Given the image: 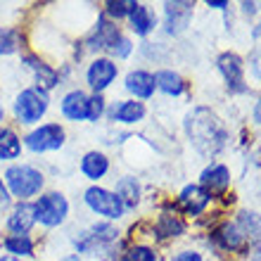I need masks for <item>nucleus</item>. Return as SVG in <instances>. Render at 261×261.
<instances>
[{"label": "nucleus", "instance_id": "1", "mask_svg": "<svg viewBox=\"0 0 261 261\" xmlns=\"http://www.w3.org/2000/svg\"><path fill=\"white\" fill-rule=\"evenodd\" d=\"M186 130L195 150L204 157L219 154L228 140V133L221 124V119L209 107H195L186 119Z\"/></svg>", "mask_w": 261, "mask_h": 261}, {"label": "nucleus", "instance_id": "2", "mask_svg": "<svg viewBox=\"0 0 261 261\" xmlns=\"http://www.w3.org/2000/svg\"><path fill=\"white\" fill-rule=\"evenodd\" d=\"M43 173L29 164H12L5 171V186L10 195L19 197V202H27L43 190Z\"/></svg>", "mask_w": 261, "mask_h": 261}, {"label": "nucleus", "instance_id": "3", "mask_svg": "<svg viewBox=\"0 0 261 261\" xmlns=\"http://www.w3.org/2000/svg\"><path fill=\"white\" fill-rule=\"evenodd\" d=\"M45 112H48V93L41 88L21 90L14 100V114L19 119V124H36L43 119Z\"/></svg>", "mask_w": 261, "mask_h": 261}, {"label": "nucleus", "instance_id": "4", "mask_svg": "<svg viewBox=\"0 0 261 261\" xmlns=\"http://www.w3.org/2000/svg\"><path fill=\"white\" fill-rule=\"evenodd\" d=\"M34 212L36 221L45 228H55L60 226L69 214V202L62 193H48L34 202Z\"/></svg>", "mask_w": 261, "mask_h": 261}, {"label": "nucleus", "instance_id": "5", "mask_svg": "<svg viewBox=\"0 0 261 261\" xmlns=\"http://www.w3.org/2000/svg\"><path fill=\"white\" fill-rule=\"evenodd\" d=\"M86 204L90 206V212L100 214V216H105V219H121L124 216V204H121V199L117 197V193H112V190H105V188H88L86 190Z\"/></svg>", "mask_w": 261, "mask_h": 261}, {"label": "nucleus", "instance_id": "6", "mask_svg": "<svg viewBox=\"0 0 261 261\" xmlns=\"http://www.w3.org/2000/svg\"><path fill=\"white\" fill-rule=\"evenodd\" d=\"M24 145H27L31 152L60 150L64 145V128L60 124H43L24 138Z\"/></svg>", "mask_w": 261, "mask_h": 261}, {"label": "nucleus", "instance_id": "7", "mask_svg": "<svg viewBox=\"0 0 261 261\" xmlns=\"http://www.w3.org/2000/svg\"><path fill=\"white\" fill-rule=\"evenodd\" d=\"M114 240H117V228L110 226V223H95V226H90L88 230H83V233L74 240V245L79 252L88 254V252L105 249Z\"/></svg>", "mask_w": 261, "mask_h": 261}, {"label": "nucleus", "instance_id": "8", "mask_svg": "<svg viewBox=\"0 0 261 261\" xmlns=\"http://www.w3.org/2000/svg\"><path fill=\"white\" fill-rule=\"evenodd\" d=\"M117 74H119V69L112 60H107V57H97V60L90 62L88 71H86V81H88L90 88L100 95L105 88H110L112 83H114Z\"/></svg>", "mask_w": 261, "mask_h": 261}, {"label": "nucleus", "instance_id": "9", "mask_svg": "<svg viewBox=\"0 0 261 261\" xmlns=\"http://www.w3.org/2000/svg\"><path fill=\"white\" fill-rule=\"evenodd\" d=\"M219 71L226 79V86L235 93L245 90V64L235 53H226L219 57Z\"/></svg>", "mask_w": 261, "mask_h": 261}, {"label": "nucleus", "instance_id": "10", "mask_svg": "<svg viewBox=\"0 0 261 261\" xmlns=\"http://www.w3.org/2000/svg\"><path fill=\"white\" fill-rule=\"evenodd\" d=\"M193 3L178 0V3H166L164 5V21L169 34H180L186 31V27L193 19Z\"/></svg>", "mask_w": 261, "mask_h": 261}, {"label": "nucleus", "instance_id": "11", "mask_svg": "<svg viewBox=\"0 0 261 261\" xmlns=\"http://www.w3.org/2000/svg\"><path fill=\"white\" fill-rule=\"evenodd\" d=\"M240 230L245 233V240L252 245V261H261V214L242 212L238 216Z\"/></svg>", "mask_w": 261, "mask_h": 261}, {"label": "nucleus", "instance_id": "12", "mask_svg": "<svg viewBox=\"0 0 261 261\" xmlns=\"http://www.w3.org/2000/svg\"><path fill=\"white\" fill-rule=\"evenodd\" d=\"M121 38V31H119L117 24H112V21H107V17H100L95 24V29H93V34L88 36V48L90 50H100V48H114V43Z\"/></svg>", "mask_w": 261, "mask_h": 261}, {"label": "nucleus", "instance_id": "13", "mask_svg": "<svg viewBox=\"0 0 261 261\" xmlns=\"http://www.w3.org/2000/svg\"><path fill=\"white\" fill-rule=\"evenodd\" d=\"M230 186V173L223 164H212L209 169L202 171V190H204L209 197L212 195H223Z\"/></svg>", "mask_w": 261, "mask_h": 261}, {"label": "nucleus", "instance_id": "14", "mask_svg": "<svg viewBox=\"0 0 261 261\" xmlns=\"http://www.w3.org/2000/svg\"><path fill=\"white\" fill-rule=\"evenodd\" d=\"M36 223V212L34 204L29 202H19V204L12 209V214L7 216V230L12 235H27Z\"/></svg>", "mask_w": 261, "mask_h": 261}, {"label": "nucleus", "instance_id": "15", "mask_svg": "<svg viewBox=\"0 0 261 261\" xmlns=\"http://www.w3.org/2000/svg\"><path fill=\"white\" fill-rule=\"evenodd\" d=\"M62 114L69 121H83L88 119V95L83 90H71L62 97Z\"/></svg>", "mask_w": 261, "mask_h": 261}, {"label": "nucleus", "instance_id": "16", "mask_svg": "<svg viewBox=\"0 0 261 261\" xmlns=\"http://www.w3.org/2000/svg\"><path fill=\"white\" fill-rule=\"evenodd\" d=\"M209 199L212 197H209L199 186H188V188H183V193L178 195V204L183 206L188 214L197 216V214H202L206 209Z\"/></svg>", "mask_w": 261, "mask_h": 261}, {"label": "nucleus", "instance_id": "17", "mask_svg": "<svg viewBox=\"0 0 261 261\" xmlns=\"http://www.w3.org/2000/svg\"><path fill=\"white\" fill-rule=\"evenodd\" d=\"M126 88L136 97H140V100H147V97H152V93H154L157 86H154V76H152L150 71L138 69V71H130V74L126 76Z\"/></svg>", "mask_w": 261, "mask_h": 261}, {"label": "nucleus", "instance_id": "18", "mask_svg": "<svg viewBox=\"0 0 261 261\" xmlns=\"http://www.w3.org/2000/svg\"><path fill=\"white\" fill-rule=\"evenodd\" d=\"M107 171H110V159H107V154H102V152H97V150L88 152V154H83V159H81V173L86 176V178L100 180Z\"/></svg>", "mask_w": 261, "mask_h": 261}, {"label": "nucleus", "instance_id": "19", "mask_svg": "<svg viewBox=\"0 0 261 261\" xmlns=\"http://www.w3.org/2000/svg\"><path fill=\"white\" fill-rule=\"evenodd\" d=\"M24 62H27L29 67L36 71V81H38V88H41V90H45V93H48L50 88H55V86H57L60 76H57V71L53 67H48V64L41 62V60H38V57H34V55L24 57Z\"/></svg>", "mask_w": 261, "mask_h": 261}, {"label": "nucleus", "instance_id": "20", "mask_svg": "<svg viewBox=\"0 0 261 261\" xmlns=\"http://www.w3.org/2000/svg\"><path fill=\"white\" fill-rule=\"evenodd\" d=\"M145 117V105L136 102V100H126V102L117 105L112 110V119L119 121V124H136Z\"/></svg>", "mask_w": 261, "mask_h": 261}, {"label": "nucleus", "instance_id": "21", "mask_svg": "<svg viewBox=\"0 0 261 261\" xmlns=\"http://www.w3.org/2000/svg\"><path fill=\"white\" fill-rule=\"evenodd\" d=\"M21 154V140L12 128L0 126V162H10Z\"/></svg>", "mask_w": 261, "mask_h": 261}, {"label": "nucleus", "instance_id": "22", "mask_svg": "<svg viewBox=\"0 0 261 261\" xmlns=\"http://www.w3.org/2000/svg\"><path fill=\"white\" fill-rule=\"evenodd\" d=\"M128 19H130V29H133V31H136L138 36L150 34L152 27H154V17H152L150 7L140 5V3H138V5L133 7V12L128 14Z\"/></svg>", "mask_w": 261, "mask_h": 261}, {"label": "nucleus", "instance_id": "23", "mask_svg": "<svg viewBox=\"0 0 261 261\" xmlns=\"http://www.w3.org/2000/svg\"><path fill=\"white\" fill-rule=\"evenodd\" d=\"M3 247L7 249L10 256H34V240L29 235H10L3 240Z\"/></svg>", "mask_w": 261, "mask_h": 261}, {"label": "nucleus", "instance_id": "24", "mask_svg": "<svg viewBox=\"0 0 261 261\" xmlns=\"http://www.w3.org/2000/svg\"><path fill=\"white\" fill-rule=\"evenodd\" d=\"M117 197L121 199L124 209L136 206L138 199H140V186H138V180L130 178V176H126V178L119 180V183H117Z\"/></svg>", "mask_w": 261, "mask_h": 261}, {"label": "nucleus", "instance_id": "25", "mask_svg": "<svg viewBox=\"0 0 261 261\" xmlns=\"http://www.w3.org/2000/svg\"><path fill=\"white\" fill-rule=\"evenodd\" d=\"M154 86H157L159 90H164L166 95H180L183 93V79H180L178 74H173V71H169V69H162V71H157V76H154Z\"/></svg>", "mask_w": 261, "mask_h": 261}, {"label": "nucleus", "instance_id": "26", "mask_svg": "<svg viewBox=\"0 0 261 261\" xmlns=\"http://www.w3.org/2000/svg\"><path fill=\"white\" fill-rule=\"evenodd\" d=\"M216 238H219V242L226 249H240L242 245H245V233H242L240 226H235V223H223V226L219 228Z\"/></svg>", "mask_w": 261, "mask_h": 261}, {"label": "nucleus", "instance_id": "27", "mask_svg": "<svg viewBox=\"0 0 261 261\" xmlns=\"http://www.w3.org/2000/svg\"><path fill=\"white\" fill-rule=\"evenodd\" d=\"M183 230H186V226H183V221L178 216H171V214H162L159 216V223H157L159 238H176Z\"/></svg>", "mask_w": 261, "mask_h": 261}, {"label": "nucleus", "instance_id": "28", "mask_svg": "<svg viewBox=\"0 0 261 261\" xmlns=\"http://www.w3.org/2000/svg\"><path fill=\"white\" fill-rule=\"evenodd\" d=\"M136 5L138 3H130V0H110L105 12L110 14V17H114V19H121V17H128Z\"/></svg>", "mask_w": 261, "mask_h": 261}, {"label": "nucleus", "instance_id": "29", "mask_svg": "<svg viewBox=\"0 0 261 261\" xmlns=\"http://www.w3.org/2000/svg\"><path fill=\"white\" fill-rule=\"evenodd\" d=\"M124 261H157V256H154V252H152L150 247L138 245V247H130L128 252H126Z\"/></svg>", "mask_w": 261, "mask_h": 261}, {"label": "nucleus", "instance_id": "30", "mask_svg": "<svg viewBox=\"0 0 261 261\" xmlns=\"http://www.w3.org/2000/svg\"><path fill=\"white\" fill-rule=\"evenodd\" d=\"M17 50V36L14 31H7V29L0 27V55H10Z\"/></svg>", "mask_w": 261, "mask_h": 261}, {"label": "nucleus", "instance_id": "31", "mask_svg": "<svg viewBox=\"0 0 261 261\" xmlns=\"http://www.w3.org/2000/svg\"><path fill=\"white\" fill-rule=\"evenodd\" d=\"M102 112H105V100L102 95H90L88 97V121H97V119L102 117Z\"/></svg>", "mask_w": 261, "mask_h": 261}, {"label": "nucleus", "instance_id": "32", "mask_svg": "<svg viewBox=\"0 0 261 261\" xmlns=\"http://www.w3.org/2000/svg\"><path fill=\"white\" fill-rule=\"evenodd\" d=\"M130 50H133V45H130V41L126 38V36H121L117 43H114V48H110L112 55H117V57H128L130 55Z\"/></svg>", "mask_w": 261, "mask_h": 261}, {"label": "nucleus", "instance_id": "33", "mask_svg": "<svg viewBox=\"0 0 261 261\" xmlns=\"http://www.w3.org/2000/svg\"><path fill=\"white\" fill-rule=\"evenodd\" d=\"M10 202H12V195H10L7 186L3 183V178H0V209H7V206H10Z\"/></svg>", "mask_w": 261, "mask_h": 261}, {"label": "nucleus", "instance_id": "34", "mask_svg": "<svg viewBox=\"0 0 261 261\" xmlns=\"http://www.w3.org/2000/svg\"><path fill=\"white\" fill-rule=\"evenodd\" d=\"M171 261H202V256H199L197 252H180V254H176Z\"/></svg>", "mask_w": 261, "mask_h": 261}, {"label": "nucleus", "instance_id": "35", "mask_svg": "<svg viewBox=\"0 0 261 261\" xmlns=\"http://www.w3.org/2000/svg\"><path fill=\"white\" fill-rule=\"evenodd\" d=\"M209 7H216V10H226L228 3H226V0H209Z\"/></svg>", "mask_w": 261, "mask_h": 261}, {"label": "nucleus", "instance_id": "36", "mask_svg": "<svg viewBox=\"0 0 261 261\" xmlns=\"http://www.w3.org/2000/svg\"><path fill=\"white\" fill-rule=\"evenodd\" d=\"M254 3H242V10H245V12H247V14H254Z\"/></svg>", "mask_w": 261, "mask_h": 261}, {"label": "nucleus", "instance_id": "37", "mask_svg": "<svg viewBox=\"0 0 261 261\" xmlns=\"http://www.w3.org/2000/svg\"><path fill=\"white\" fill-rule=\"evenodd\" d=\"M254 121H259L261 124V100L256 102V107H254Z\"/></svg>", "mask_w": 261, "mask_h": 261}, {"label": "nucleus", "instance_id": "38", "mask_svg": "<svg viewBox=\"0 0 261 261\" xmlns=\"http://www.w3.org/2000/svg\"><path fill=\"white\" fill-rule=\"evenodd\" d=\"M60 261H81V259H79V254H69V256H64V259H60Z\"/></svg>", "mask_w": 261, "mask_h": 261}, {"label": "nucleus", "instance_id": "39", "mask_svg": "<svg viewBox=\"0 0 261 261\" xmlns=\"http://www.w3.org/2000/svg\"><path fill=\"white\" fill-rule=\"evenodd\" d=\"M0 261H21V259H17V256H10V254H7V256H0Z\"/></svg>", "mask_w": 261, "mask_h": 261}, {"label": "nucleus", "instance_id": "40", "mask_svg": "<svg viewBox=\"0 0 261 261\" xmlns=\"http://www.w3.org/2000/svg\"><path fill=\"white\" fill-rule=\"evenodd\" d=\"M3 117H5V112H3V105H0V121H3Z\"/></svg>", "mask_w": 261, "mask_h": 261}]
</instances>
